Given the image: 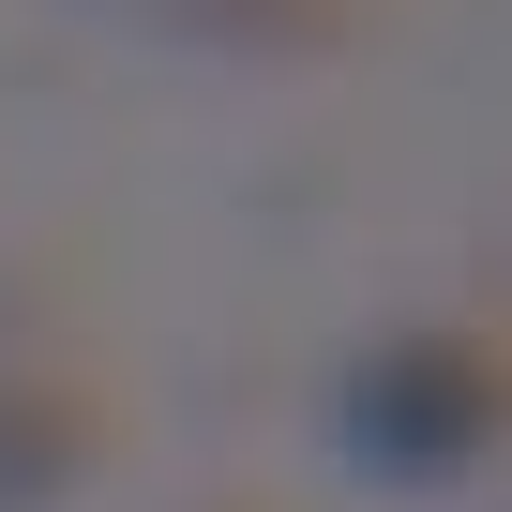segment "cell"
<instances>
[{
    "mask_svg": "<svg viewBox=\"0 0 512 512\" xmlns=\"http://www.w3.org/2000/svg\"><path fill=\"white\" fill-rule=\"evenodd\" d=\"M347 467L362 482H467L497 452V347L482 332H392L347 377Z\"/></svg>",
    "mask_w": 512,
    "mask_h": 512,
    "instance_id": "1",
    "label": "cell"
},
{
    "mask_svg": "<svg viewBox=\"0 0 512 512\" xmlns=\"http://www.w3.org/2000/svg\"><path fill=\"white\" fill-rule=\"evenodd\" d=\"M106 467V407L76 377H0V512H46Z\"/></svg>",
    "mask_w": 512,
    "mask_h": 512,
    "instance_id": "2",
    "label": "cell"
}]
</instances>
